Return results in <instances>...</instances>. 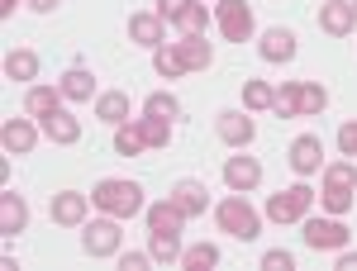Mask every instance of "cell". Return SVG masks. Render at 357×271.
<instances>
[{
	"instance_id": "obj_1",
	"label": "cell",
	"mask_w": 357,
	"mask_h": 271,
	"mask_svg": "<svg viewBox=\"0 0 357 271\" xmlns=\"http://www.w3.org/2000/svg\"><path fill=\"white\" fill-rule=\"evenodd\" d=\"M91 205H96V210H105V215H114V219H134V215L148 210L143 186H138V181H124V176H105V181H96Z\"/></svg>"
},
{
	"instance_id": "obj_2",
	"label": "cell",
	"mask_w": 357,
	"mask_h": 271,
	"mask_svg": "<svg viewBox=\"0 0 357 271\" xmlns=\"http://www.w3.org/2000/svg\"><path fill=\"white\" fill-rule=\"evenodd\" d=\"M215 219H220L224 233H234L238 243H252V238L262 233V215H257V210L248 205L238 190H234V195H224L220 205H215Z\"/></svg>"
},
{
	"instance_id": "obj_3",
	"label": "cell",
	"mask_w": 357,
	"mask_h": 271,
	"mask_svg": "<svg viewBox=\"0 0 357 271\" xmlns=\"http://www.w3.org/2000/svg\"><path fill=\"white\" fill-rule=\"evenodd\" d=\"M314 200H319V195L305 186V181H296V186L276 190L272 200H267V219H272V224H305V215H310Z\"/></svg>"
},
{
	"instance_id": "obj_4",
	"label": "cell",
	"mask_w": 357,
	"mask_h": 271,
	"mask_svg": "<svg viewBox=\"0 0 357 271\" xmlns=\"http://www.w3.org/2000/svg\"><path fill=\"white\" fill-rule=\"evenodd\" d=\"M215 24H220V33L229 38V43H248L252 29H257L248 0H220V5H215Z\"/></svg>"
},
{
	"instance_id": "obj_5",
	"label": "cell",
	"mask_w": 357,
	"mask_h": 271,
	"mask_svg": "<svg viewBox=\"0 0 357 271\" xmlns=\"http://www.w3.org/2000/svg\"><path fill=\"white\" fill-rule=\"evenodd\" d=\"M119 243H124V233H119V219H114V215L91 219V224H86V233H82L86 257H114Z\"/></svg>"
},
{
	"instance_id": "obj_6",
	"label": "cell",
	"mask_w": 357,
	"mask_h": 271,
	"mask_svg": "<svg viewBox=\"0 0 357 271\" xmlns=\"http://www.w3.org/2000/svg\"><path fill=\"white\" fill-rule=\"evenodd\" d=\"M305 243L314 247V252H343L348 247V224H338L333 219H310L305 215Z\"/></svg>"
},
{
	"instance_id": "obj_7",
	"label": "cell",
	"mask_w": 357,
	"mask_h": 271,
	"mask_svg": "<svg viewBox=\"0 0 357 271\" xmlns=\"http://www.w3.org/2000/svg\"><path fill=\"white\" fill-rule=\"evenodd\" d=\"M215 134H220L229 148H248V143L257 138V124L248 119L243 109H220V114H215Z\"/></svg>"
},
{
	"instance_id": "obj_8",
	"label": "cell",
	"mask_w": 357,
	"mask_h": 271,
	"mask_svg": "<svg viewBox=\"0 0 357 271\" xmlns=\"http://www.w3.org/2000/svg\"><path fill=\"white\" fill-rule=\"evenodd\" d=\"M86 210H91V195H82V190H57L53 200H48V215H53V224H67V229L86 224Z\"/></svg>"
},
{
	"instance_id": "obj_9",
	"label": "cell",
	"mask_w": 357,
	"mask_h": 271,
	"mask_svg": "<svg viewBox=\"0 0 357 271\" xmlns=\"http://www.w3.org/2000/svg\"><path fill=\"white\" fill-rule=\"evenodd\" d=\"M291 167H296V176L324 171V138L319 134H301L296 143H291Z\"/></svg>"
},
{
	"instance_id": "obj_10",
	"label": "cell",
	"mask_w": 357,
	"mask_h": 271,
	"mask_svg": "<svg viewBox=\"0 0 357 271\" xmlns=\"http://www.w3.org/2000/svg\"><path fill=\"white\" fill-rule=\"evenodd\" d=\"M257 181H262V162L257 157H243V148H238V157L224 162V186L248 195V190H257Z\"/></svg>"
},
{
	"instance_id": "obj_11",
	"label": "cell",
	"mask_w": 357,
	"mask_h": 271,
	"mask_svg": "<svg viewBox=\"0 0 357 271\" xmlns=\"http://www.w3.org/2000/svg\"><path fill=\"white\" fill-rule=\"evenodd\" d=\"M319 29H324V33H333V38L353 33V29H357L353 0H324V5H319Z\"/></svg>"
},
{
	"instance_id": "obj_12",
	"label": "cell",
	"mask_w": 357,
	"mask_h": 271,
	"mask_svg": "<svg viewBox=\"0 0 357 271\" xmlns=\"http://www.w3.org/2000/svg\"><path fill=\"white\" fill-rule=\"evenodd\" d=\"M43 138H53L57 148H72V143H82V119L77 114H67V109H53V114H43Z\"/></svg>"
},
{
	"instance_id": "obj_13",
	"label": "cell",
	"mask_w": 357,
	"mask_h": 271,
	"mask_svg": "<svg viewBox=\"0 0 357 271\" xmlns=\"http://www.w3.org/2000/svg\"><path fill=\"white\" fill-rule=\"evenodd\" d=\"M0 143H5L10 157H24V153H33V143H38V129L29 119H5L0 124Z\"/></svg>"
},
{
	"instance_id": "obj_14",
	"label": "cell",
	"mask_w": 357,
	"mask_h": 271,
	"mask_svg": "<svg viewBox=\"0 0 357 271\" xmlns=\"http://www.w3.org/2000/svg\"><path fill=\"white\" fill-rule=\"evenodd\" d=\"M24 229H29V205H24V195L0 190V233H5V238H15V233H24Z\"/></svg>"
},
{
	"instance_id": "obj_15",
	"label": "cell",
	"mask_w": 357,
	"mask_h": 271,
	"mask_svg": "<svg viewBox=\"0 0 357 271\" xmlns=\"http://www.w3.org/2000/svg\"><path fill=\"white\" fill-rule=\"evenodd\" d=\"M143 219H148V233H181V224H186V215L176 210V200H172V195L158 200V205H148Z\"/></svg>"
},
{
	"instance_id": "obj_16",
	"label": "cell",
	"mask_w": 357,
	"mask_h": 271,
	"mask_svg": "<svg viewBox=\"0 0 357 271\" xmlns=\"http://www.w3.org/2000/svg\"><path fill=\"white\" fill-rule=\"evenodd\" d=\"M162 15L158 10H143V15H129V38L143 43V48H162Z\"/></svg>"
},
{
	"instance_id": "obj_17",
	"label": "cell",
	"mask_w": 357,
	"mask_h": 271,
	"mask_svg": "<svg viewBox=\"0 0 357 271\" xmlns=\"http://www.w3.org/2000/svg\"><path fill=\"white\" fill-rule=\"evenodd\" d=\"M257 53L267 57V62H291V57H296V33H291V29H262Z\"/></svg>"
},
{
	"instance_id": "obj_18",
	"label": "cell",
	"mask_w": 357,
	"mask_h": 271,
	"mask_svg": "<svg viewBox=\"0 0 357 271\" xmlns=\"http://www.w3.org/2000/svg\"><path fill=\"white\" fill-rule=\"evenodd\" d=\"M176 53L186 62V72H205V67L215 62V48L205 43V33H181V38H176Z\"/></svg>"
},
{
	"instance_id": "obj_19",
	"label": "cell",
	"mask_w": 357,
	"mask_h": 271,
	"mask_svg": "<svg viewBox=\"0 0 357 271\" xmlns=\"http://www.w3.org/2000/svg\"><path fill=\"white\" fill-rule=\"evenodd\" d=\"M172 200H176V210L191 219V215H205V205H210V190L200 186V181H176L172 186Z\"/></svg>"
},
{
	"instance_id": "obj_20",
	"label": "cell",
	"mask_w": 357,
	"mask_h": 271,
	"mask_svg": "<svg viewBox=\"0 0 357 271\" xmlns=\"http://www.w3.org/2000/svg\"><path fill=\"white\" fill-rule=\"evenodd\" d=\"M62 86H29L24 91V109L33 114V119H43V114H53V109H62Z\"/></svg>"
},
{
	"instance_id": "obj_21",
	"label": "cell",
	"mask_w": 357,
	"mask_h": 271,
	"mask_svg": "<svg viewBox=\"0 0 357 271\" xmlns=\"http://www.w3.org/2000/svg\"><path fill=\"white\" fill-rule=\"evenodd\" d=\"M57 86H62V95H67V100H91V95H96V77H91L86 67H67Z\"/></svg>"
},
{
	"instance_id": "obj_22",
	"label": "cell",
	"mask_w": 357,
	"mask_h": 271,
	"mask_svg": "<svg viewBox=\"0 0 357 271\" xmlns=\"http://www.w3.org/2000/svg\"><path fill=\"white\" fill-rule=\"evenodd\" d=\"M143 148H148L143 124H129V119H124V124H114V153H119V157H138Z\"/></svg>"
},
{
	"instance_id": "obj_23",
	"label": "cell",
	"mask_w": 357,
	"mask_h": 271,
	"mask_svg": "<svg viewBox=\"0 0 357 271\" xmlns=\"http://www.w3.org/2000/svg\"><path fill=\"white\" fill-rule=\"evenodd\" d=\"M5 77H10V82H33V77H38V53H29V48L5 53Z\"/></svg>"
},
{
	"instance_id": "obj_24",
	"label": "cell",
	"mask_w": 357,
	"mask_h": 271,
	"mask_svg": "<svg viewBox=\"0 0 357 271\" xmlns=\"http://www.w3.org/2000/svg\"><path fill=\"white\" fill-rule=\"evenodd\" d=\"M96 119H105V124H124V119H129V95H124V91H105V95L96 100Z\"/></svg>"
},
{
	"instance_id": "obj_25",
	"label": "cell",
	"mask_w": 357,
	"mask_h": 271,
	"mask_svg": "<svg viewBox=\"0 0 357 271\" xmlns=\"http://www.w3.org/2000/svg\"><path fill=\"white\" fill-rule=\"evenodd\" d=\"M148 252H153V262H162V267H172V262H181V233H153L148 238Z\"/></svg>"
},
{
	"instance_id": "obj_26",
	"label": "cell",
	"mask_w": 357,
	"mask_h": 271,
	"mask_svg": "<svg viewBox=\"0 0 357 271\" xmlns=\"http://www.w3.org/2000/svg\"><path fill=\"white\" fill-rule=\"evenodd\" d=\"M296 95H301V119H314V114H324L329 105V91L314 82H296Z\"/></svg>"
},
{
	"instance_id": "obj_27",
	"label": "cell",
	"mask_w": 357,
	"mask_h": 271,
	"mask_svg": "<svg viewBox=\"0 0 357 271\" xmlns=\"http://www.w3.org/2000/svg\"><path fill=\"white\" fill-rule=\"evenodd\" d=\"M153 67H158V77H167V82H176V77L186 72V62H181V53H176V43L153 48Z\"/></svg>"
},
{
	"instance_id": "obj_28",
	"label": "cell",
	"mask_w": 357,
	"mask_h": 271,
	"mask_svg": "<svg viewBox=\"0 0 357 271\" xmlns=\"http://www.w3.org/2000/svg\"><path fill=\"white\" fill-rule=\"evenodd\" d=\"M272 105H276V86L248 77L243 82V109H272Z\"/></svg>"
},
{
	"instance_id": "obj_29",
	"label": "cell",
	"mask_w": 357,
	"mask_h": 271,
	"mask_svg": "<svg viewBox=\"0 0 357 271\" xmlns=\"http://www.w3.org/2000/svg\"><path fill=\"white\" fill-rule=\"evenodd\" d=\"M181 267L186 271H210V267H220V247L215 243H195L181 252Z\"/></svg>"
},
{
	"instance_id": "obj_30",
	"label": "cell",
	"mask_w": 357,
	"mask_h": 271,
	"mask_svg": "<svg viewBox=\"0 0 357 271\" xmlns=\"http://www.w3.org/2000/svg\"><path fill=\"white\" fill-rule=\"evenodd\" d=\"M353 200H357V190H348V186H324L319 190V210H329V215H348Z\"/></svg>"
},
{
	"instance_id": "obj_31",
	"label": "cell",
	"mask_w": 357,
	"mask_h": 271,
	"mask_svg": "<svg viewBox=\"0 0 357 271\" xmlns=\"http://www.w3.org/2000/svg\"><path fill=\"white\" fill-rule=\"evenodd\" d=\"M143 114H148V119H176V114H181V100H176L172 91H158V95L143 100Z\"/></svg>"
},
{
	"instance_id": "obj_32",
	"label": "cell",
	"mask_w": 357,
	"mask_h": 271,
	"mask_svg": "<svg viewBox=\"0 0 357 271\" xmlns=\"http://www.w3.org/2000/svg\"><path fill=\"white\" fill-rule=\"evenodd\" d=\"M324 186L357 190V162H324Z\"/></svg>"
},
{
	"instance_id": "obj_33",
	"label": "cell",
	"mask_w": 357,
	"mask_h": 271,
	"mask_svg": "<svg viewBox=\"0 0 357 271\" xmlns=\"http://www.w3.org/2000/svg\"><path fill=\"white\" fill-rule=\"evenodd\" d=\"M138 124H143V138H148V148H167V143H172V119H148V114H143Z\"/></svg>"
},
{
	"instance_id": "obj_34",
	"label": "cell",
	"mask_w": 357,
	"mask_h": 271,
	"mask_svg": "<svg viewBox=\"0 0 357 271\" xmlns=\"http://www.w3.org/2000/svg\"><path fill=\"white\" fill-rule=\"evenodd\" d=\"M276 114H281V119H301V95H296V82H286L281 86V91H276Z\"/></svg>"
},
{
	"instance_id": "obj_35",
	"label": "cell",
	"mask_w": 357,
	"mask_h": 271,
	"mask_svg": "<svg viewBox=\"0 0 357 271\" xmlns=\"http://www.w3.org/2000/svg\"><path fill=\"white\" fill-rule=\"evenodd\" d=\"M176 29H181V33H205V29H210V15H205V5H195V0H191V10L176 20Z\"/></svg>"
},
{
	"instance_id": "obj_36",
	"label": "cell",
	"mask_w": 357,
	"mask_h": 271,
	"mask_svg": "<svg viewBox=\"0 0 357 271\" xmlns=\"http://www.w3.org/2000/svg\"><path fill=\"white\" fill-rule=\"evenodd\" d=\"M186 10H191V0H158V15H162L167 24H176Z\"/></svg>"
},
{
	"instance_id": "obj_37",
	"label": "cell",
	"mask_w": 357,
	"mask_h": 271,
	"mask_svg": "<svg viewBox=\"0 0 357 271\" xmlns=\"http://www.w3.org/2000/svg\"><path fill=\"white\" fill-rule=\"evenodd\" d=\"M262 267H267V271H291V267H296V257H291V252H281V247H272V252L262 257Z\"/></svg>"
},
{
	"instance_id": "obj_38",
	"label": "cell",
	"mask_w": 357,
	"mask_h": 271,
	"mask_svg": "<svg viewBox=\"0 0 357 271\" xmlns=\"http://www.w3.org/2000/svg\"><path fill=\"white\" fill-rule=\"evenodd\" d=\"M338 148H343V157H357V124L338 129Z\"/></svg>"
},
{
	"instance_id": "obj_39",
	"label": "cell",
	"mask_w": 357,
	"mask_h": 271,
	"mask_svg": "<svg viewBox=\"0 0 357 271\" xmlns=\"http://www.w3.org/2000/svg\"><path fill=\"white\" fill-rule=\"evenodd\" d=\"M148 262H153V252H124L119 257V271H143Z\"/></svg>"
},
{
	"instance_id": "obj_40",
	"label": "cell",
	"mask_w": 357,
	"mask_h": 271,
	"mask_svg": "<svg viewBox=\"0 0 357 271\" xmlns=\"http://www.w3.org/2000/svg\"><path fill=\"white\" fill-rule=\"evenodd\" d=\"M338 271H357V252H338Z\"/></svg>"
},
{
	"instance_id": "obj_41",
	"label": "cell",
	"mask_w": 357,
	"mask_h": 271,
	"mask_svg": "<svg viewBox=\"0 0 357 271\" xmlns=\"http://www.w3.org/2000/svg\"><path fill=\"white\" fill-rule=\"evenodd\" d=\"M29 10H38V15H53L57 0H29Z\"/></svg>"
},
{
	"instance_id": "obj_42",
	"label": "cell",
	"mask_w": 357,
	"mask_h": 271,
	"mask_svg": "<svg viewBox=\"0 0 357 271\" xmlns=\"http://www.w3.org/2000/svg\"><path fill=\"white\" fill-rule=\"evenodd\" d=\"M15 5H29V0H0V15H15Z\"/></svg>"
},
{
	"instance_id": "obj_43",
	"label": "cell",
	"mask_w": 357,
	"mask_h": 271,
	"mask_svg": "<svg viewBox=\"0 0 357 271\" xmlns=\"http://www.w3.org/2000/svg\"><path fill=\"white\" fill-rule=\"evenodd\" d=\"M353 10H357V0H353Z\"/></svg>"
}]
</instances>
